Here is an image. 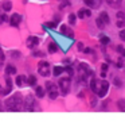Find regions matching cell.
Wrapping results in <instances>:
<instances>
[{
    "instance_id": "cell-1",
    "label": "cell",
    "mask_w": 125,
    "mask_h": 127,
    "mask_svg": "<svg viewBox=\"0 0 125 127\" xmlns=\"http://www.w3.org/2000/svg\"><path fill=\"white\" fill-rule=\"evenodd\" d=\"M5 106H7V108L10 109V111H19V109H22V107H23L22 95L15 93L12 97H10V99L5 102Z\"/></svg>"
},
{
    "instance_id": "cell-2",
    "label": "cell",
    "mask_w": 125,
    "mask_h": 127,
    "mask_svg": "<svg viewBox=\"0 0 125 127\" xmlns=\"http://www.w3.org/2000/svg\"><path fill=\"white\" fill-rule=\"evenodd\" d=\"M59 88H61L62 95H67L70 91V77H66V79H61L58 83Z\"/></svg>"
},
{
    "instance_id": "cell-3",
    "label": "cell",
    "mask_w": 125,
    "mask_h": 127,
    "mask_svg": "<svg viewBox=\"0 0 125 127\" xmlns=\"http://www.w3.org/2000/svg\"><path fill=\"white\" fill-rule=\"evenodd\" d=\"M38 70H39V74L43 77H47L50 74V64L46 62V61H41L38 64Z\"/></svg>"
},
{
    "instance_id": "cell-4",
    "label": "cell",
    "mask_w": 125,
    "mask_h": 127,
    "mask_svg": "<svg viewBox=\"0 0 125 127\" xmlns=\"http://www.w3.org/2000/svg\"><path fill=\"white\" fill-rule=\"evenodd\" d=\"M46 91H47V93H49L50 99L54 100V99L58 97V92H56L55 84H53V83H47V84H46Z\"/></svg>"
},
{
    "instance_id": "cell-5",
    "label": "cell",
    "mask_w": 125,
    "mask_h": 127,
    "mask_svg": "<svg viewBox=\"0 0 125 127\" xmlns=\"http://www.w3.org/2000/svg\"><path fill=\"white\" fill-rule=\"evenodd\" d=\"M100 84H101V86H98L97 93H98L100 97H104L105 95H106V92H108V88H109V83L108 81H101Z\"/></svg>"
},
{
    "instance_id": "cell-6",
    "label": "cell",
    "mask_w": 125,
    "mask_h": 127,
    "mask_svg": "<svg viewBox=\"0 0 125 127\" xmlns=\"http://www.w3.org/2000/svg\"><path fill=\"white\" fill-rule=\"evenodd\" d=\"M23 107H24V109H27V111H32V109H34L32 96H27V99H26L24 103H23Z\"/></svg>"
},
{
    "instance_id": "cell-7",
    "label": "cell",
    "mask_w": 125,
    "mask_h": 127,
    "mask_svg": "<svg viewBox=\"0 0 125 127\" xmlns=\"http://www.w3.org/2000/svg\"><path fill=\"white\" fill-rule=\"evenodd\" d=\"M20 21H22V16L19 15V14H14V15L11 16V19H10V23H11L12 27H18Z\"/></svg>"
},
{
    "instance_id": "cell-8",
    "label": "cell",
    "mask_w": 125,
    "mask_h": 127,
    "mask_svg": "<svg viewBox=\"0 0 125 127\" xmlns=\"http://www.w3.org/2000/svg\"><path fill=\"white\" fill-rule=\"evenodd\" d=\"M38 43H39V38H38V37H30V38L27 39V46L30 49H34Z\"/></svg>"
},
{
    "instance_id": "cell-9",
    "label": "cell",
    "mask_w": 125,
    "mask_h": 127,
    "mask_svg": "<svg viewBox=\"0 0 125 127\" xmlns=\"http://www.w3.org/2000/svg\"><path fill=\"white\" fill-rule=\"evenodd\" d=\"M61 33L65 34V35H67L69 38H73V37H74V33H73V30H70V28L67 27L66 24H63V26L61 27Z\"/></svg>"
},
{
    "instance_id": "cell-10",
    "label": "cell",
    "mask_w": 125,
    "mask_h": 127,
    "mask_svg": "<svg viewBox=\"0 0 125 127\" xmlns=\"http://www.w3.org/2000/svg\"><path fill=\"white\" fill-rule=\"evenodd\" d=\"M5 83H7V88H5V91H1V92H0V93H3V95L10 93L11 89H12V81H11V79L8 77V74H7V77H5Z\"/></svg>"
},
{
    "instance_id": "cell-11",
    "label": "cell",
    "mask_w": 125,
    "mask_h": 127,
    "mask_svg": "<svg viewBox=\"0 0 125 127\" xmlns=\"http://www.w3.org/2000/svg\"><path fill=\"white\" fill-rule=\"evenodd\" d=\"M92 15V12H90V10H79L78 14H77V16H78L79 19H83V18H87V16Z\"/></svg>"
},
{
    "instance_id": "cell-12",
    "label": "cell",
    "mask_w": 125,
    "mask_h": 127,
    "mask_svg": "<svg viewBox=\"0 0 125 127\" xmlns=\"http://www.w3.org/2000/svg\"><path fill=\"white\" fill-rule=\"evenodd\" d=\"M85 4L92 8H97L101 4V0H85Z\"/></svg>"
},
{
    "instance_id": "cell-13",
    "label": "cell",
    "mask_w": 125,
    "mask_h": 127,
    "mask_svg": "<svg viewBox=\"0 0 125 127\" xmlns=\"http://www.w3.org/2000/svg\"><path fill=\"white\" fill-rule=\"evenodd\" d=\"M98 18H100L101 21L105 23V24H108V23L110 22V19H109V15H108V12H105V11H104V12H101V14H100V16H98Z\"/></svg>"
},
{
    "instance_id": "cell-14",
    "label": "cell",
    "mask_w": 125,
    "mask_h": 127,
    "mask_svg": "<svg viewBox=\"0 0 125 127\" xmlns=\"http://www.w3.org/2000/svg\"><path fill=\"white\" fill-rule=\"evenodd\" d=\"M90 88H92L93 92H96V93H97V91H98V81L96 79H93L92 81H90Z\"/></svg>"
},
{
    "instance_id": "cell-15",
    "label": "cell",
    "mask_w": 125,
    "mask_h": 127,
    "mask_svg": "<svg viewBox=\"0 0 125 127\" xmlns=\"http://www.w3.org/2000/svg\"><path fill=\"white\" fill-rule=\"evenodd\" d=\"M26 81H27V80H26L24 76H18L16 77V85L18 86H23Z\"/></svg>"
},
{
    "instance_id": "cell-16",
    "label": "cell",
    "mask_w": 125,
    "mask_h": 127,
    "mask_svg": "<svg viewBox=\"0 0 125 127\" xmlns=\"http://www.w3.org/2000/svg\"><path fill=\"white\" fill-rule=\"evenodd\" d=\"M5 73L8 74V76H11V74H16V68L12 65H8L7 69H5Z\"/></svg>"
},
{
    "instance_id": "cell-17",
    "label": "cell",
    "mask_w": 125,
    "mask_h": 127,
    "mask_svg": "<svg viewBox=\"0 0 125 127\" xmlns=\"http://www.w3.org/2000/svg\"><path fill=\"white\" fill-rule=\"evenodd\" d=\"M121 1H123V0H106V3L110 5V7H118V5L121 4Z\"/></svg>"
},
{
    "instance_id": "cell-18",
    "label": "cell",
    "mask_w": 125,
    "mask_h": 127,
    "mask_svg": "<svg viewBox=\"0 0 125 127\" xmlns=\"http://www.w3.org/2000/svg\"><path fill=\"white\" fill-rule=\"evenodd\" d=\"M1 7H3V10H4V11H11V8H12V4H11V1L5 0V1H3Z\"/></svg>"
},
{
    "instance_id": "cell-19",
    "label": "cell",
    "mask_w": 125,
    "mask_h": 127,
    "mask_svg": "<svg viewBox=\"0 0 125 127\" xmlns=\"http://www.w3.org/2000/svg\"><path fill=\"white\" fill-rule=\"evenodd\" d=\"M63 70H65V68H63V66H55V68H54V72H53V73H54V76H59V74H61V73H63Z\"/></svg>"
},
{
    "instance_id": "cell-20",
    "label": "cell",
    "mask_w": 125,
    "mask_h": 127,
    "mask_svg": "<svg viewBox=\"0 0 125 127\" xmlns=\"http://www.w3.org/2000/svg\"><path fill=\"white\" fill-rule=\"evenodd\" d=\"M35 92H36V96L38 97H43L44 96V89L42 88V86H36Z\"/></svg>"
},
{
    "instance_id": "cell-21",
    "label": "cell",
    "mask_w": 125,
    "mask_h": 127,
    "mask_svg": "<svg viewBox=\"0 0 125 127\" xmlns=\"http://www.w3.org/2000/svg\"><path fill=\"white\" fill-rule=\"evenodd\" d=\"M56 50H58V46H56V43H55V42H51L50 45H49V51H50V53H55Z\"/></svg>"
},
{
    "instance_id": "cell-22",
    "label": "cell",
    "mask_w": 125,
    "mask_h": 127,
    "mask_svg": "<svg viewBox=\"0 0 125 127\" xmlns=\"http://www.w3.org/2000/svg\"><path fill=\"white\" fill-rule=\"evenodd\" d=\"M63 72H66V73L69 74V77H73V74H74V70H73V68H71V66H66Z\"/></svg>"
},
{
    "instance_id": "cell-23",
    "label": "cell",
    "mask_w": 125,
    "mask_h": 127,
    "mask_svg": "<svg viewBox=\"0 0 125 127\" xmlns=\"http://www.w3.org/2000/svg\"><path fill=\"white\" fill-rule=\"evenodd\" d=\"M27 83H28V84H30L31 86H34V85L36 84V79H35V76H30V77H28V80H27Z\"/></svg>"
},
{
    "instance_id": "cell-24",
    "label": "cell",
    "mask_w": 125,
    "mask_h": 127,
    "mask_svg": "<svg viewBox=\"0 0 125 127\" xmlns=\"http://www.w3.org/2000/svg\"><path fill=\"white\" fill-rule=\"evenodd\" d=\"M118 108L121 109V111H125V99H123V100H120V102H118Z\"/></svg>"
},
{
    "instance_id": "cell-25",
    "label": "cell",
    "mask_w": 125,
    "mask_h": 127,
    "mask_svg": "<svg viewBox=\"0 0 125 127\" xmlns=\"http://www.w3.org/2000/svg\"><path fill=\"white\" fill-rule=\"evenodd\" d=\"M96 23H97V26H98V28H105V26H106V24H105V23H104V22H102V21H101V19H100V18H97V21H96Z\"/></svg>"
},
{
    "instance_id": "cell-26",
    "label": "cell",
    "mask_w": 125,
    "mask_h": 127,
    "mask_svg": "<svg viewBox=\"0 0 125 127\" xmlns=\"http://www.w3.org/2000/svg\"><path fill=\"white\" fill-rule=\"evenodd\" d=\"M75 19H77V15H75V14H71V15L69 16V22H70V24H74V23H75Z\"/></svg>"
},
{
    "instance_id": "cell-27",
    "label": "cell",
    "mask_w": 125,
    "mask_h": 127,
    "mask_svg": "<svg viewBox=\"0 0 125 127\" xmlns=\"http://www.w3.org/2000/svg\"><path fill=\"white\" fill-rule=\"evenodd\" d=\"M109 42H110V39L108 38V37H102V38H101V43H102V45H108Z\"/></svg>"
},
{
    "instance_id": "cell-28",
    "label": "cell",
    "mask_w": 125,
    "mask_h": 127,
    "mask_svg": "<svg viewBox=\"0 0 125 127\" xmlns=\"http://www.w3.org/2000/svg\"><path fill=\"white\" fill-rule=\"evenodd\" d=\"M117 26H118V27H124V26H125V19H118V21H117Z\"/></svg>"
},
{
    "instance_id": "cell-29",
    "label": "cell",
    "mask_w": 125,
    "mask_h": 127,
    "mask_svg": "<svg viewBox=\"0 0 125 127\" xmlns=\"http://www.w3.org/2000/svg\"><path fill=\"white\" fill-rule=\"evenodd\" d=\"M11 54H12V57L15 56V58H19V57H20V53H19V51H11Z\"/></svg>"
},
{
    "instance_id": "cell-30",
    "label": "cell",
    "mask_w": 125,
    "mask_h": 127,
    "mask_svg": "<svg viewBox=\"0 0 125 127\" xmlns=\"http://www.w3.org/2000/svg\"><path fill=\"white\" fill-rule=\"evenodd\" d=\"M117 18H118V19H125L124 12H121V11H120V12H117Z\"/></svg>"
},
{
    "instance_id": "cell-31",
    "label": "cell",
    "mask_w": 125,
    "mask_h": 127,
    "mask_svg": "<svg viewBox=\"0 0 125 127\" xmlns=\"http://www.w3.org/2000/svg\"><path fill=\"white\" fill-rule=\"evenodd\" d=\"M118 35H120V38L123 39V41H125V30L120 31V34H118Z\"/></svg>"
},
{
    "instance_id": "cell-32",
    "label": "cell",
    "mask_w": 125,
    "mask_h": 127,
    "mask_svg": "<svg viewBox=\"0 0 125 127\" xmlns=\"http://www.w3.org/2000/svg\"><path fill=\"white\" fill-rule=\"evenodd\" d=\"M101 68H102V72H106L109 66H108V64H102V65H101Z\"/></svg>"
},
{
    "instance_id": "cell-33",
    "label": "cell",
    "mask_w": 125,
    "mask_h": 127,
    "mask_svg": "<svg viewBox=\"0 0 125 127\" xmlns=\"http://www.w3.org/2000/svg\"><path fill=\"white\" fill-rule=\"evenodd\" d=\"M46 27H50V28H53V27H55V24H54L53 22H47V23H46Z\"/></svg>"
},
{
    "instance_id": "cell-34",
    "label": "cell",
    "mask_w": 125,
    "mask_h": 127,
    "mask_svg": "<svg viewBox=\"0 0 125 127\" xmlns=\"http://www.w3.org/2000/svg\"><path fill=\"white\" fill-rule=\"evenodd\" d=\"M66 5H70V1L69 0H66V1H63V4L61 5V8H63V7H66Z\"/></svg>"
},
{
    "instance_id": "cell-35",
    "label": "cell",
    "mask_w": 125,
    "mask_h": 127,
    "mask_svg": "<svg viewBox=\"0 0 125 127\" xmlns=\"http://www.w3.org/2000/svg\"><path fill=\"white\" fill-rule=\"evenodd\" d=\"M117 51H120V53H123V56H125V49H123V47H117Z\"/></svg>"
},
{
    "instance_id": "cell-36",
    "label": "cell",
    "mask_w": 125,
    "mask_h": 127,
    "mask_svg": "<svg viewBox=\"0 0 125 127\" xmlns=\"http://www.w3.org/2000/svg\"><path fill=\"white\" fill-rule=\"evenodd\" d=\"M0 19H1L3 22H4V21H7L8 18H7V15H1V16H0Z\"/></svg>"
},
{
    "instance_id": "cell-37",
    "label": "cell",
    "mask_w": 125,
    "mask_h": 127,
    "mask_svg": "<svg viewBox=\"0 0 125 127\" xmlns=\"http://www.w3.org/2000/svg\"><path fill=\"white\" fill-rule=\"evenodd\" d=\"M78 49L79 50H83V45H82V43H78Z\"/></svg>"
},
{
    "instance_id": "cell-38",
    "label": "cell",
    "mask_w": 125,
    "mask_h": 127,
    "mask_svg": "<svg viewBox=\"0 0 125 127\" xmlns=\"http://www.w3.org/2000/svg\"><path fill=\"white\" fill-rule=\"evenodd\" d=\"M117 66H118V68H121V66H123V61H118L117 62Z\"/></svg>"
},
{
    "instance_id": "cell-39",
    "label": "cell",
    "mask_w": 125,
    "mask_h": 127,
    "mask_svg": "<svg viewBox=\"0 0 125 127\" xmlns=\"http://www.w3.org/2000/svg\"><path fill=\"white\" fill-rule=\"evenodd\" d=\"M83 51H85V53H92V50H90V49H83Z\"/></svg>"
},
{
    "instance_id": "cell-40",
    "label": "cell",
    "mask_w": 125,
    "mask_h": 127,
    "mask_svg": "<svg viewBox=\"0 0 125 127\" xmlns=\"http://www.w3.org/2000/svg\"><path fill=\"white\" fill-rule=\"evenodd\" d=\"M0 111H1V103H0Z\"/></svg>"
},
{
    "instance_id": "cell-41",
    "label": "cell",
    "mask_w": 125,
    "mask_h": 127,
    "mask_svg": "<svg viewBox=\"0 0 125 127\" xmlns=\"http://www.w3.org/2000/svg\"><path fill=\"white\" fill-rule=\"evenodd\" d=\"M0 23H1V19H0Z\"/></svg>"
}]
</instances>
